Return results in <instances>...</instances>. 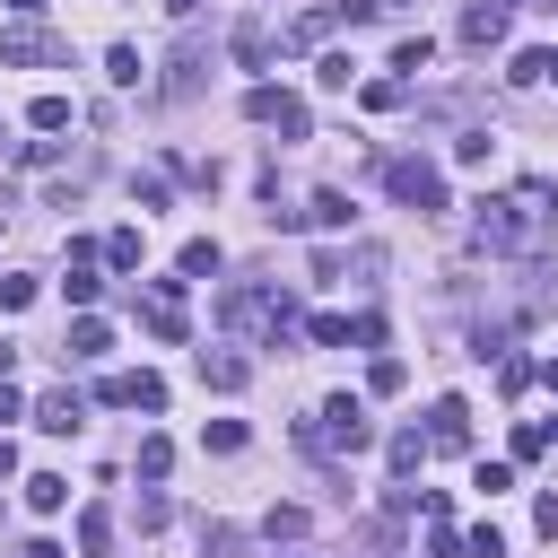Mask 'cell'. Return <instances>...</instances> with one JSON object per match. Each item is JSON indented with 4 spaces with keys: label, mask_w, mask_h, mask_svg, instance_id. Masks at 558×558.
Wrapping results in <instances>:
<instances>
[{
    "label": "cell",
    "mask_w": 558,
    "mask_h": 558,
    "mask_svg": "<svg viewBox=\"0 0 558 558\" xmlns=\"http://www.w3.org/2000/svg\"><path fill=\"white\" fill-rule=\"evenodd\" d=\"M201 70H209V52H201V44H183V52H174V70H166V96H192V87H201Z\"/></svg>",
    "instance_id": "cell-17"
},
{
    "label": "cell",
    "mask_w": 558,
    "mask_h": 558,
    "mask_svg": "<svg viewBox=\"0 0 558 558\" xmlns=\"http://www.w3.org/2000/svg\"><path fill=\"white\" fill-rule=\"evenodd\" d=\"M26 506H35V514H61V506H70V480H61V471H35V480H26Z\"/></svg>",
    "instance_id": "cell-19"
},
{
    "label": "cell",
    "mask_w": 558,
    "mask_h": 558,
    "mask_svg": "<svg viewBox=\"0 0 558 558\" xmlns=\"http://www.w3.org/2000/svg\"><path fill=\"white\" fill-rule=\"evenodd\" d=\"M9 9H17V17H35V9H44V0H9Z\"/></svg>",
    "instance_id": "cell-43"
},
{
    "label": "cell",
    "mask_w": 558,
    "mask_h": 558,
    "mask_svg": "<svg viewBox=\"0 0 558 558\" xmlns=\"http://www.w3.org/2000/svg\"><path fill=\"white\" fill-rule=\"evenodd\" d=\"M105 262H113V270H140V227H113V235H105Z\"/></svg>",
    "instance_id": "cell-26"
},
{
    "label": "cell",
    "mask_w": 558,
    "mask_h": 558,
    "mask_svg": "<svg viewBox=\"0 0 558 558\" xmlns=\"http://www.w3.org/2000/svg\"><path fill=\"white\" fill-rule=\"evenodd\" d=\"M17 410H26V401H17V384L0 375V418H17Z\"/></svg>",
    "instance_id": "cell-40"
},
{
    "label": "cell",
    "mask_w": 558,
    "mask_h": 558,
    "mask_svg": "<svg viewBox=\"0 0 558 558\" xmlns=\"http://www.w3.org/2000/svg\"><path fill=\"white\" fill-rule=\"evenodd\" d=\"M331 26H340V17H331V9H314V17H296V26H288V44H296V52H314Z\"/></svg>",
    "instance_id": "cell-24"
},
{
    "label": "cell",
    "mask_w": 558,
    "mask_h": 558,
    "mask_svg": "<svg viewBox=\"0 0 558 558\" xmlns=\"http://www.w3.org/2000/svg\"><path fill=\"white\" fill-rule=\"evenodd\" d=\"M541 453H549V427L523 418V427H514V462H541Z\"/></svg>",
    "instance_id": "cell-30"
},
{
    "label": "cell",
    "mask_w": 558,
    "mask_h": 558,
    "mask_svg": "<svg viewBox=\"0 0 558 558\" xmlns=\"http://www.w3.org/2000/svg\"><path fill=\"white\" fill-rule=\"evenodd\" d=\"M462 558H506V532H497V523H471V532H462Z\"/></svg>",
    "instance_id": "cell-28"
},
{
    "label": "cell",
    "mask_w": 558,
    "mask_h": 558,
    "mask_svg": "<svg viewBox=\"0 0 558 558\" xmlns=\"http://www.w3.org/2000/svg\"><path fill=\"white\" fill-rule=\"evenodd\" d=\"M140 323L157 331V340H183L192 323H183V279H157L148 296H140Z\"/></svg>",
    "instance_id": "cell-7"
},
{
    "label": "cell",
    "mask_w": 558,
    "mask_h": 558,
    "mask_svg": "<svg viewBox=\"0 0 558 558\" xmlns=\"http://www.w3.org/2000/svg\"><path fill=\"white\" fill-rule=\"evenodd\" d=\"M105 78H113V87H140V52L113 44V52H105Z\"/></svg>",
    "instance_id": "cell-29"
},
{
    "label": "cell",
    "mask_w": 558,
    "mask_h": 558,
    "mask_svg": "<svg viewBox=\"0 0 558 558\" xmlns=\"http://www.w3.org/2000/svg\"><path fill=\"white\" fill-rule=\"evenodd\" d=\"M166 9H174V17H192V9H201V0H166Z\"/></svg>",
    "instance_id": "cell-42"
},
{
    "label": "cell",
    "mask_w": 558,
    "mask_h": 558,
    "mask_svg": "<svg viewBox=\"0 0 558 558\" xmlns=\"http://www.w3.org/2000/svg\"><path fill=\"white\" fill-rule=\"evenodd\" d=\"M296 436H305L314 453H366V445H375V418H366V401H357V392H331Z\"/></svg>",
    "instance_id": "cell-2"
},
{
    "label": "cell",
    "mask_w": 558,
    "mask_h": 558,
    "mask_svg": "<svg viewBox=\"0 0 558 558\" xmlns=\"http://www.w3.org/2000/svg\"><path fill=\"white\" fill-rule=\"evenodd\" d=\"M0 61H9V70H44V61H70V44H61L52 26H35V17H17V26L0 35Z\"/></svg>",
    "instance_id": "cell-4"
},
{
    "label": "cell",
    "mask_w": 558,
    "mask_h": 558,
    "mask_svg": "<svg viewBox=\"0 0 558 558\" xmlns=\"http://www.w3.org/2000/svg\"><path fill=\"white\" fill-rule=\"evenodd\" d=\"M174 270H183V279H218V244H209V235H192V244L174 253Z\"/></svg>",
    "instance_id": "cell-20"
},
{
    "label": "cell",
    "mask_w": 558,
    "mask_h": 558,
    "mask_svg": "<svg viewBox=\"0 0 558 558\" xmlns=\"http://www.w3.org/2000/svg\"><path fill=\"white\" fill-rule=\"evenodd\" d=\"M305 331H314L323 349H349V340H366V349H375V340H384V323H375V314H357V323H349V314H314Z\"/></svg>",
    "instance_id": "cell-9"
},
{
    "label": "cell",
    "mask_w": 558,
    "mask_h": 558,
    "mask_svg": "<svg viewBox=\"0 0 558 558\" xmlns=\"http://www.w3.org/2000/svg\"><path fill=\"white\" fill-rule=\"evenodd\" d=\"M35 427H44V436H78V427H87V401H78V392H44V401H35Z\"/></svg>",
    "instance_id": "cell-11"
},
{
    "label": "cell",
    "mask_w": 558,
    "mask_h": 558,
    "mask_svg": "<svg viewBox=\"0 0 558 558\" xmlns=\"http://www.w3.org/2000/svg\"><path fill=\"white\" fill-rule=\"evenodd\" d=\"M532 532H541V541H558V488H541V497H532Z\"/></svg>",
    "instance_id": "cell-37"
},
{
    "label": "cell",
    "mask_w": 558,
    "mask_h": 558,
    "mask_svg": "<svg viewBox=\"0 0 558 558\" xmlns=\"http://www.w3.org/2000/svg\"><path fill=\"white\" fill-rule=\"evenodd\" d=\"M401 384H410L401 357H375V366H366V392H401Z\"/></svg>",
    "instance_id": "cell-36"
},
{
    "label": "cell",
    "mask_w": 558,
    "mask_h": 558,
    "mask_svg": "<svg viewBox=\"0 0 558 558\" xmlns=\"http://www.w3.org/2000/svg\"><path fill=\"white\" fill-rule=\"evenodd\" d=\"M0 471H17V445H9V436H0Z\"/></svg>",
    "instance_id": "cell-41"
},
{
    "label": "cell",
    "mask_w": 558,
    "mask_h": 558,
    "mask_svg": "<svg viewBox=\"0 0 558 558\" xmlns=\"http://www.w3.org/2000/svg\"><path fill=\"white\" fill-rule=\"evenodd\" d=\"M17 305H35V279H26V270H9V279H0V314H17Z\"/></svg>",
    "instance_id": "cell-35"
},
{
    "label": "cell",
    "mask_w": 558,
    "mask_h": 558,
    "mask_svg": "<svg viewBox=\"0 0 558 558\" xmlns=\"http://www.w3.org/2000/svg\"><path fill=\"white\" fill-rule=\"evenodd\" d=\"M549 218H558V192L549 183H514V192L471 201V244L480 253H523V244H541Z\"/></svg>",
    "instance_id": "cell-1"
},
{
    "label": "cell",
    "mask_w": 558,
    "mask_h": 558,
    "mask_svg": "<svg viewBox=\"0 0 558 558\" xmlns=\"http://www.w3.org/2000/svg\"><path fill=\"white\" fill-rule=\"evenodd\" d=\"M462 44H471V52L506 44V0H480V9H462Z\"/></svg>",
    "instance_id": "cell-12"
},
{
    "label": "cell",
    "mask_w": 558,
    "mask_h": 558,
    "mask_svg": "<svg viewBox=\"0 0 558 558\" xmlns=\"http://www.w3.org/2000/svg\"><path fill=\"white\" fill-rule=\"evenodd\" d=\"M96 401H113V410H166V375H148V366H122V375H105L96 384Z\"/></svg>",
    "instance_id": "cell-6"
},
{
    "label": "cell",
    "mask_w": 558,
    "mask_h": 558,
    "mask_svg": "<svg viewBox=\"0 0 558 558\" xmlns=\"http://www.w3.org/2000/svg\"><path fill=\"white\" fill-rule=\"evenodd\" d=\"M305 523H314L305 506H270V514H262V532H270V541H305Z\"/></svg>",
    "instance_id": "cell-23"
},
{
    "label": "cell",
    "mask_w": 558,
    "mask_h": 558,
    "mask_svg": "<svg viewBox=\"0 0 558 558\" xmlns=\"http://www.w3.org/2000/svg\"><path fill=\"white\" fill-rule=\"evenodd\" d=\"M61 349H70V357H105V349H113V323H105V314H78Z\"/></svg>",
    "instance_id": "cell-15"
},
{
    "label": "cell",
    "mask_w": 558,
    "mask_h": 558,
    "mask_svg": "<svg viewBox=\"0 0 558 558\" xmlns=\"http://www.w3.org/2000/svg\"><path fill=\"white\" fill-rule=\"evenodd\" d=\"M270 218H279V227H349V201H340V192H314L305 209H270Z\"/></svg>",
    "instance_id": "cell-13"
},
{
    "label": "cell",
    "mask_w": 558,
    "mask_h": 558,
    "mask_svg": "<svg viewBox=\"0 0 558 558\" xmlns=\"http://www.w3.org/2000/svg\"><path fill=\"white\" fill-rule=\"evenodd\" d=\"M427 61H436V44H427V35H401V44H392V70H410V78H418Z\"/></svg>",
    "instance_id": "cell-25"
},
{
    "label": "cell",
    "mask_w": 558,
    "mask_h": 558,
    "mask_svg": "<svg viewBox=\"0 0 558 558\" xmlns=\"http://www.w3.org/2000/svg\"><path fill=\"white\" fill-rule=\"evenodd\" d=\"M506 9H514V0H506Z\"/></svg>",
    "instance_id": "cell-46"
},
{
    "label": "cell",
    "mask_w": 558,
    "mask_h": 558,
    "mask_svg": "<svg viewBox=\"0 0 558 558\" xmlns=\"http://www.w3.org/2000/svg\"><path fill=\"white\" fill-rule=\"evenodd\" d=\"M384 9H392V0H331V17H340V26H375Z\"/></svg>",
    "instance_id": "cell-32"
},
{
    "label": "cell",
    "mask_w": 558,
    "mask_h": 558,
    "mask_svg": "<svg viewBox=\"0 0 558 558\" xmlns=\"http://www.w3.org/2000/svg\"><path fill=\"white\" fill-rule=\"evenodd\" d=\"M9 357H17V349H9V340H0V375H9Z\"/></svg>",
    "instance_id": "cell-45"
},
{
    "label": "cell",
    "mask_w": 558,
    "mask_h": 558,
    "mask_svg": "<svg viewBox=\"0 0 558 558\" xmlns=\"http://www.w3.org/2000/svg\"><path fill=\"white\" fill-rule=\"evenodd\" d=\"M244 113H253L262 131H279V140H305V131H314L305 96H288V87H253V96H244Z\"/></svg>",
    "instance_id": "cell-5"
},
{
    "label": "cell",
    "mask_w": 558,
    "mask_h": 558,
    "mask_svg": "<svg viewBox=\"0 0 558 558\" xmlns=\"http://www.w3.org/2000/svg\"><path fill=\"white\" fill-rule=\"evenodd\" d=\"M70 122H78L70 96H35V105H26V131H70Z\"/></svg>",
    "instance_id": "cell-18"
},
{
    "label": "cell",
    "mask_w": 558,
    "mask_h": 558,
    "mask_svg": "<svg viewBox=\"0 0 558 558\" xmlns=\"http://www.w3.org/2000/svg\"><path fill=\"white\" fill-rule=\"evenodd\" d=\"M427 445H436V453H462V445H471V401H462V392H445V401L427 410Z\"/></svg>",
    "instance_id": "cell-8"
},
{
    "label": "cell",
    "mask_w": 558,
    "mask_h": 558,
    "mask_svg": "<svg viewBox=\"0 0 558 558\" xmlns=\"http://www.w3.org/2000/svg\"><path fill=\"white\" fill-rule=\"evenodd\" d=\"M166 462H174V445L166 436H140V480H166Z\"/></svg>",
    "instance_id": "cell-31"
},
{
    "label": "cell",
    "mask_w": 558,
    "mask_h": 558,
    "mask_svg": "<svg viewBox=\"0 0 558 558\" xmlns=\"http://www.w3.org/2000/svg\"><path fill=\"white\" fill-rule=\"evenodd\" d=\"M78 549H87V558H105V549H113V514H105V506H87V514H78Z\"/></svg>",
    "instance_id": "cell-21"
},
{
    "label": "cell",
    "mask_w": 558,
    "mask_h": 558,
    "mask_svg": "<svg viewBox=\"0 0 558 558\" xmlns=\"http://www.w3.org/2000/svg\"><path fill=\"white\" fill-rule=\"evenodd\" d=\"M384 183H392V201H401V209L445 218V166H427V157H392V166H384Z\"/></svg>",
    "instance_id": "cell-3"
},
{
    "label": "cell",
    "mask_w": 558,
    "mask_h": 558,
    "mask_svg": "<svg viewBox=\"0 0 558 558\" xmlns=\"http://www.w3.org/2000/svg\"><path fill=\"white\" fill-rule=\"evenodd\" d=\"M201 384H209V392H244V384H253V357H235V349H201Z\"/></svg>",
    "instance_id": "cell-10"
},
{
    "label": "cell",
    "mask_w": 558,
    "mask_h": 558,
    "mask_svg": "<svg viewBox=\"0 0 558 558\" xmlns=\"http://www.w3.org/2000/svg\"><path fill=\"white\" fill-rule=\"evenodd\" d=\"M532 375H541V366H532V357H497V384H506V392H523V384H532Z\"/></svg>",
    "instance_id": "cell-38"
},
{
    "label": "cell",
    "mask_w": 558,
    "mask_h": 558,
    "mask_svg": "<svg viewBox=\"0 0 558 558\" xmlns=\"http://www.w3.org/2000/svg\"><path fill=\"white\" fill-rule=\"evenodd\" d=\"M384 453H392V471L410 480V471H418V453H427V436H418V427H392V445H384Z\"/></svg>",
    "instance_id": "cell-22"
},
{
    "label": "cell",
    "mask_w": 558,
    "mask_h": 558,
    "mask_svg": "<svg viewBox=\"0 0 558 558\" xmlns=\"http://www.w3.org/2000/svg\"><path fill=\"white\" fill-rule=\"evenodd\" d=\"M201 445H209V453H244V418H209Z\"/></svg>",
    "instance_id": "cell-27"
},
{
    "label": "cell",
    "mask_w": 558,
    "mask_h": 558,
    "mask_svg": "<svg viewBox=\"0 0 558 558\" xmlns=\"http://www.w3.org/2000/svg\"><path fill=\"white\" fill-rule=\"evenodd\" d=\"M314 78H323V87H349V78H357V61H349V52H323V61H314Z\"/></svg>",
    "instance_id": "cell-33"
},
{
    "label": "cell",
    "mask_w": 558,
    "mask_h": 558,
    "mask_svg": "<svg viewBox=\"0 0 558 558\" xmlns=\"http://www.w3.org/2000/svg\"><path fill=\"white\" fill-rule=\"evenodd\" d=\"M506 78H514V87H549V78H558V44H523V52L506 61Z\"/></svg>",
    "instance_id": "cell-14"
},
{
    "label": "cell",
    "mask_w": 558,
    "mask_h": 558,
    "mask_svg": "<svg viewBox=\"0 0 558 558\" xmlns=\"http://www.w3.org/2000/svg\"><path fill=\"white\" fill-rule=\"evenodd\" d=\"M209 558H244V532H227V523H218V532H209Z\"/></svg>",
    "instance_id": "cell-39"
},
{
    "label": "cell",
    "mask_w": 558,
    "mask_h": 558,
    "mask_svg": "<svg viewBox=\"0 0 558 558\" xmlns=\"http://www.w3.org/2000/svg\"><path fill=\"white\" fill-rule=\"evenodd\" d=\"M541 384H549V392H558V357H549V366H541Z\"/></svg>",
    "instance_id": "cell-44"
},
{
    "label": "cell",
    "mask_w": 558,
    "mask_h": 558,
    "mask_svg": "<svg viewBox=\"0 0 558 558\" xmlns=\"http://www.w3.org/2000/svg\"><path fill=\"white\" fill-rule=\"evenodd\" d=\"M488 148H497L488 131H462V140H453V166H488Z\"/></svg>",
    "instance_id": "cell-34"
},
{
    "label": "cell",
    "mask_w": 558,
    "mask_h": 558,
    "mask_svg": "<svg viewBox=\"0 0 558 558\" xmlns=\"http://www.w3.org/2000/svg\"><path fill=\"white\" fill-rule=\"evenodd\" d=\"M227 52H235V61H244V70H262V61H270V26H262V17H244V26H235V44H227Z\"/></svg>",
    "instance_id": "cell-16"
}]
</instances>
